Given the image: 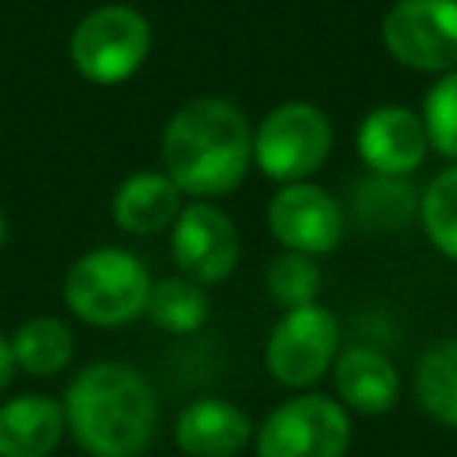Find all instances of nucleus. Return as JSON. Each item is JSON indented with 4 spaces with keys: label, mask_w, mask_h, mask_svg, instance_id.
<instances>
[{
    "label": "nucleus",
    "mask_w": 457,
    "mask_h": 457,
    "mask_svg": "<svg viewBox=\"0 0 457 457\" xmlns=\"http://www.w3.org/2000/svg\"><path fill=\"white\" fill-rule=\"evenodd\" d=\"M250 418L218 396H200L182 407L175 439L189 457H236L250 443Z\"/></svg>",
    "instance_id": "nucleus-12"
},
{
    "label": "nucleus",
    "mask_w": 457,
    "mask_h": 457,
    "mask_svg": "<svg viewBox=\"0 0 457 457\" xmlns=\"http://www.w3.org/2000/svg\"><path fill=\"white\" fill-rule=\"evenodd\" d=\"M164 175L189 196L232 193L253 164V129L246 114L221 96L182 104L161 139Z\"/></svg>",
    "instance_id": "nucleus-1"
},
{
    "label": "nucleus",
    "mask_w": 457,
    "mask_h": 457,
    "mask_svg": "<svg viewBox=\"0 0 457 457\" xmlns=\"http://www.w3.org/2000/svg\"><path fill=\"white\" fill-rule=\"evenodd\" d=\"M146 318L171 336H189L207 321V296H204L200 282H193L186 275L161 278L150 286Z\"/></svg>",
    "instance_id": "nucleus-17"
},
{
    "label": "nucleus",
    "mask_w": 457,
    "mask_h": 457,
    "mask_svg": "<svg viewBox=\"0 0 457 457\" xmlns=\"http://www.w3.org/2000/svg\"><path fill=\"white\" fill-rule=\"evenodd\" d=\"M321 289V271L307 253H293L282 250L271 264H268V293L275 303H282L286 311L293 307H307L314 303Z\"/></svg>",
    "instance_id": "nucleus-21"
},
{
    "label": "nucleus",
    "mask_w": 457,
    "mask_h": 457,
    "mask_svg": "<svg viewBox=\"0 0 457 457\" xmlns=\"http://www.w3.org/2000/svg\"><path fill=\"white\" fill-rule=\"evenodd\" d=\"M414 393L432 421L457 428V339H439L421 353Z\"/></svg>",
    "instance_id": "nucleus-16"
},
{
    "label": "nucleus",
    "mask_w": 457,
    "mask_h": 457,
    "mask_svg": "<svg viewBox=\"0 0 457 457\" xmlns=\"http://www.w3.org/2000/svg\"><path fill=\"white\" fill-rule=\"evenodd\" d=\"M171 257L193 282H221L239 261V236L225 211L214 204H189L171 225Z\"/></svg>",
    "instance_id": "nucleus-10"
},
{
    "label": "nucleus",
    "mask_w": 457,
    "mask_h": 457,
    "mask_svg": "<svg viewBox=\"0 0 457 457\" xmlns=\"http://www.w3.org/2000/svg\"><path fill=\"white\" fill-rule=\"evenodd\" d=\"M271 236L293 253H332L343 239L339 204L311 182H286L268 204Z\"/></svg>",
    "instance_id": "nucleus-9"
},
{
    "label": "nucleus",
    "mask_w": 457,
    "mask_h": 457,
    "mask_svg": "<svg viewBox=\"0 0 457 457\" xmlns=\"http://www.w3.org/2000/svg\"><path fill=\"white\" fill-rule=\"evenodd\" d=\"M75 339L71 328L57 318H29L25 325H18L14 339H11V353L14 364H21L29 375H54L71 361Z\"/></svg>",
    "instance_id": "nucleus-18"
},
{
    "label": "nucleus",
    "mask_w": 457,
    "mask_h": 457,
    "mask_svg": "<svg viewBox=\"0 0 457 457\" xmlns=\"http://www.w3.org/2000/svg\"><path fill=\"white\" fill-rule=\"evenodd\" d=\"M421 125L428 136V146L443 157L457 161V68L443 71L436 86L425 93L421 104Z\"/></svg>",
    "instance_id": "nucleus-22"
},
{
    "label": "nucleus",
    "mask_w": 457,
    "mask_h": 457,
    "mask_svg": "<svg viewBox=\"0 0 457 457\" xmlns=\"http://www.w3.org/2000/svg\"><path fill=\"white\" fill-rule=\"evenodd\" d=\"M418 218L428 243L457 261V164L443 168L418 196Z\"/></svg>",
    "instance_id": "nucleus-19"
},
{
    "label": "nucleus",
    "mask_w": 457,
    "mask_h": 457,
    "mask_svg": "<svg viewBox=\"0 0 457 457\" xmlns=\"http://www.w3.org/2000/svg\"><path fill=\"white\" fill-rule=\"evenodd\" d=\"M350 414L325 393H300L278 403L261 432L257 457H346Z\"/></svg>",
    "instance_id": "nucleus-6"
},
{
    "label": "nucleus",
    "mask_w": 457,
    "mask_h": 457,
    "mask_svg": "<svg viewBox=\"0 0 457 457\" xmlns=\"http://www.w3.org/2000/svg\"><path fill=\"white\" fill-rule=\"evenodd\" d=\"M11 371H14V353H11V343L0 336V389L11 382Z\"/></svg>",
    "instance_id": "nucleus-23"
},
{
    "label": "nucleus",
    "mask_w": 457,
    "mask_h": 457,
    "mask_svg": "<svg viewBox=\"0 0 457 457\" xmlns=\"http://www.w3.org/2000/svg\"><path fill=\"white\" fill-rule=\"evenodd\" d=\"M150 54V25L129 4H104L89 11L71 32V61L82 79L118 86L139 71Z\"/></svg>",
    "instance_id": "nucleus-4"
},
{
    "label": "nucleus",
    "mask_w": 457,
    "mask_h": 457,
    "mask_svg": "<svg viewBox=\"0 0 457 457\" xmlns=\"http://www.w3.org/2000/svg\"><path fill=\"white\" fill-rule=\"evenodd\" d=\"M4 243H7V218L0 214V246H4Z\"/></svg>",
    "instance_id": "nucleus-24"
},
{
    "label": "nucleus",
    "mask_w": 457,
    "mask_h": 457,
    "mask_svg": "<svg viewBox=\"0 0 457 457\" xmlns=\"http://www.w3.org/2000/svg\"><path fill=\"white\" fill-rule=\"evenodd\" d=\"M382 43L393 61L414 71L457 68V0H396L382 18Z\"/></svg>",
    "instance_id": "nucleus-7"
},
{
    "label": "nucleus",
    "mask_w": 457,
    "mask_h": 457,
    "mask_svg": "<svg viewBox=\"0 0 457 457\" xmlns=\"http://www.w3.org/2000/svg\"><path fill=\"white\" fill-rule=\"evenodd\" d=\"M336 350H339V325L332 311L307 303L278 318V325L268 336L264 357H268V371L282 386L303 389L328 371V364L336 361Z\"/></svg>",
    "instance_id": "nucleus-8"
},
{
    "label": "nucleus",
    "mask_w": 457,
    "mask_h": 457,
    "mask_svg": "<svg viewBox=\"0 0 457 457\" xmlns=\"http://www.w3.org/2000/svg\"><path fill=\"white\" fill-rule=\"evenodd\" d=\"M64 432V407L50 396H14L0 407V457H46Z\"/></svg>",
    "instance_id": "nucleus-14"
},
{
    "label": "nucleus",
    "mask_w": 457,
    "mask_h": 457,
    "mask_svg": "<svg viewBox=\"0 0 457 457\" xmlns=\"http://www.w3.org/2000/svg\"><path fill=\"white\" fill-rule=\"evenodd\" d=\"M150 275L143 261L118 246H100L82 253L64 275V300L68 307L100 328L125 325L146 311Z\"/></svg>",
    "instance_id": "nucleus-3"
},
{
    "label": "nucleus",
    "mask_w": 457,
    "mask_h": 457,
    "mask_svg": "<svg viewBox=\"0 0 457 457\" xmlns=\"http://www.w3.org/2000/svg\"><path fill=\"white\" fill-rule=\"evenodd\" d=\"M353 207H357L364 225H371V228H396V225H403L414 214L418 196L411 193V186L403 179L375 175V179L361 182V189L353 196Z\"/></svg>",
    "instance_id": "nucleus-20"
},
{
    "label": "nucleus",
    "mask_w": 457,
    "mask_h": 457,
    "mask_svg": "<svg viewBox=\"0 0 457 457\" xmlns=\"http://www.w3.org/2000/svg\"><path fill=\"white\" fill-rule=\"evenodd\" d=\"M64 421L75 443L93 457H136L154 439L157 400L136 368L96 361L71 378L64 393Z\"/></svg>",
    "instance_id": "nucleus-2"
},
{
    "label": "nucleus",
    "mask_w": 457,
    "mask_h": 457,
    "mask_svg": "<svg viewBox=\"0 0 457 457\" xmlns=\"http://www.w3.org/2000/svg\"><path fill=\"white\" fill-rule=\"evenodd\" d=\"M336 393L357 414H386L400 396V375L371 346H350L336 357Z\"/></svg>",
    "instance_id": "nucleus-13"
},
{
    "label": "nucleus",
    "mask_w": 457,
    "mask_h": 457,
    "mask_svg": "<svg viewBox=\"0 0 457 457\" xmlns=\"http://www.w3.org/2000/svg\"><path fill=\"white\" fill-rule=\"evenodd\" d=\"M357 154L375 175H386V179L411 175L414 168H421L428 154L421 114L396 107V104L368 111L357 129Z\"/></svg>",
    "instance_id": "nucleus-11"
},
{
    "label": "nucleus",
    "mask_w": 457,
    "mask_h": 457,
    "mask_svg": "<svg viewBox=\"0 0 457 457\" xmlns=\"http://www.w3.org/2000/svg\"><path fill=\"white\" fill-rule=\"evenodd\" d=\"M332 150V121L321 107L289 100L268 111L253 132V161L275 182H303Z\"/></svg>",
    "instance_id": "nucleus-5"
},
{
    "label": "nucleus",
    "mask_w": 457,
    "mask_h": 457,
    "mask_svg": "<svg viewBox=\"0 0 457 457\" xmlns=\"http://www.w3.org/2000/svg\"><path fill=\"white\" fill-rule=\"evenodd\" d=\"M179 196H182V189L164 171H136L118 186L114 200H111V214L125 232L154 236V232L175 225V218L182 211Z\"/></svg>",
    "instance_id": "nucleus-15"
}]
</instances>
